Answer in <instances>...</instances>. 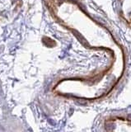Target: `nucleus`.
Returning <instances> with one entry per match:
<instances>
[{
	"label": "nucleus",
	"instance_id": "f257e3e1",
	"mask_svg": "<svg viewBox=\"0 0 131 132\" xmlns=\"http://www.w3.org/2000/svg\"><path fill=\"white\" fill-rule=\"evenodd\" d=\"M106 132H131V121L122 117H113L105 122Z\"/></svg>",
	"mask_w": 131,
	"mask_h": 132
}]
</instances>
